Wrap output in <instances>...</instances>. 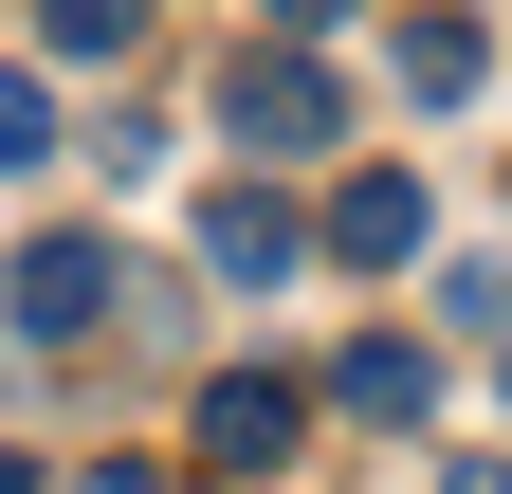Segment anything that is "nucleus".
<instances>
[{"instance_id": "obj_8", "label": "nucleus", "mask_w": 512, "mask_h": 494, "mask_svg": "<svg viewBox=\"0 0 512 494\" xmlns=\"http://www.w3.org/2000/svg\"><path fill=\"white\" fill-rule=\"evenodd\" d=\"M147 37V0H37V55H128Z\"/></svg>"}, {"instance_id": "obj_12", "label": "nucleus", "mask_w": 512, "mask_h": 494, "mask_svg": "<svg viewBox=\"0 0 512 494\" xmlns=\"http://www.w3.org/2000/svg\"><path fill=\"white\" fill-rule=\"evenodd\" d=\"M439 494H512V458H439Z\"/></svg>"}, {"instance_id": "obj_1", "label": "nucleus", "mask_w": 512, "mask_h": 494, "mask_svg": "<svg viewBox=\"0 0 512 494\" xmlns=\"http://www.w3.org/2000/svg\"><path fill=\"white\" fill-rule=\"evenodd\" d=\"M220 110H238V147H256V165H293V147H330V129H348V92L311 74L293 37H238V74H220Z\"/></svg>"}, {"instance_id": "obj_10", "label": "nucleus", "mask_w": 512, "mask_h": 494, "mask_svg": "<svg viewBox=\"0 0 512 494\" xmlns=\"http://www.w3.org/2000/svg\"><path fill=\"white\" fill-rule=\"evenodd\" d=\"M348 19H366V0H275V37H293V55H311V37H348Z\"/></svg>"}, {"instance_id": "obj_14", "label": "nucleus", "mask_w": 512, "mask_h": 494, "mask_svg": "<svg viewBox=\"0 0 512 494\" xmlns=\"http://www.w3.org/2000/svg\"><path fill=\"white\" fill-rule=\"evenodd\" d=\"M494 385H512V330H494Z\"/></svg>"}, {"instance_id": "obj_5", "label": "nucleus", "mask_w": 512, "mask_h": 494, "mask_svg": "<svg viewBox=\"0 0 512 494\" xmlns=\"http://www.w3.org/2000/svg\"><path fill=\"white\" fill-rule=\"evenodd\" d=\"M202 275H238V293H275V275H311V220L275 202V183H220V202H202Z\"/></svg>"}, {"instance_id": "obj_11", "label": "nucleus", "mask_w": 512, "mask_h": 494, "mask_svg": "<svg viewBox=\"0 0 512 494\" xmlns=\"http://www.w3.org/2000/svg\"><path fill=\"white\" fill-rule=\"evenodd\" d=\"M74 494H165V476H147V458H92V476H74Z\"/></svg>"}, {"instance_id": "obj_7", "label": "nucleus", "mask_w": 512, "mask_h": 494, "mask_svg": "<svg viewBox=\"0 0 512 494\" xmlns=\"http://www.w3.org/2000/svg\"><path fill=\"white\" fill-rule=\"evenodd\" d=\"M476 74H494V55H476V19H403V92H421V110H458Z\"/></svg>"}, {"instance_id": "obj_4", "label": "nucleus", "mask_w": 512, "mask_h": 494, "mask_svg": "<svg viewBox=\"0 0 512 494\" xmlns=\"http://www.w3.org/2000/svg\"><path fill=\"white\" fill-rule=\"evenodd\" d=\"M293 421H311L293 366H220V385H202V476H275V458H293Z\"/></svg>"}, {"instance_id": "obj_2", "label": "nucleus", "mask_w": 512, "mask_h": 494, "mask_svg": "<svg viewBox=\"0 0 512 494\" xmlns=\"http://www.w3.org/2000/svg\"><path fill=\"white\" fill-rule=\"evenodd\" d=\"M110 238H74V220H55V238H19V275H0V312H19L37 348H74V330H110Z\"/></svg>"}, {"instance_id": "obj_6", "label": "nucleus", "mask_w": 512, "mask_h": 494, "mask_svg": "<svg viewBox=\"0 0 512 494\" xmlns=\"http://www.w3.org/2000/svg\"><path fill=\"white\" fill-rule=\"evenodd\" d=\"M330 403H348V421H384V440H421V421H439V348H403V330H366V348L330 366Z\"/></svg>"}, {"instance_id": "obj_9", "label": "nucleus", "mask_w": 512, "mask_h": 494, "mask_svg": "<svg viewBox=\"0 0 512 494\" xmlns=\"http://www.w3.org/2000/svg\"><path fill=\"white\" fill-rule=\"evenodd\" d=\"M0 165H55V92L37 74H0Z\"/></svg>"}, {"instance_id": "obj_3", "label": "nucleus", "mask_w": 512, "mask_h": 494, "mask_svg": "<svg viewBox=\"0 0 512 494\" xmlns=\"http://www.w3.org/2000/svg\"><path fill=\"white\" fill-rule=\"evenodd\" d=\"M421 220H439V202H421V165H348V183H330V220H311V257L403 275V257H421Z\"/></svg>"}, {"instance_id": "obj_13", "label": "nucleus", "mask_w": 512, "mask_h": 494, "mask_svg": "<svg viewBox=\"0 0 512 494\" xmlns=\"http://www.w3.org/2000/svg\"><path fill=\"white\" fill-rule=\"evenodd\" d=\"M0 494H37V458H0Z\"/></svg>"}]
</instances>
